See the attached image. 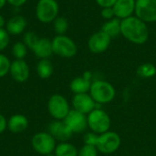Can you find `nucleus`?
<instances>
[{
  "mask_svg": "<svg viewBox=\"0 0 156 156\" xmlns=\"http://www.w3.org/2000/svg\"><path fill=\"white\" fill-rule=\"evenodd\" d=\"M147 24L136 16L124 18L121 23V35L127 40L136 45L144 44L149 38Z\"/></svg>",
  "mask_w": 156,
  "mask_h": 156,
  "instance_id": "nucleus-1",
  "label": "nucleus"
},
{
  "mask_svg": "<svg viewBox=\"0 0 156 156\" xmlns=\"http://www.w3.org/2000/svg\"><path fill=\"white\" fill-rule=\"evenodd\" d=\"M90 95L97 104H106L113 101L116 95L114 87L105 80H95L91 83Z\"/></svg>",
  "mask_w": 156,
  "mask_h": 156,
  "instance_id": "nucleus-2",
  "label": "nucleus"
},
{
  "mask_svg": "<svg viewBox=\"0 0 156 156\" xmlns=\"http://www.w3.org/2000/svg\"><path fill=\"white\" fill-rule=\"evenodd\" d=\"M88 127L91 130V132L101 134L108 131H110V127L112 124L111 118L107 112H105L101 109H94L91 112L87 115Z\"/></svg>",
  "mask_w": 156,
  "mask_h": 156,
  "instance_id": "nucleus-3",
  "label": "nucleus"
},
{
  "mask_svg": "<svg viewBox=\"0 0 156 156\" xmlns=\"http://www.w3.org/2000/svg\"><path fill=\"white\" fill-rule=\"evenodd\" d=\"M51 41L54 54L66 58H72L77 54V45L70 37L65 35H58Z\"/></svg>",
  "mask_w": 156,
  "mask_h": 156,
  "instance_id": "nucleus-4",
  "label": "nucleus"
},
{
  "mask_svg": "<svg viewBox=\"0 0 156 156\" xmlns=\"http://www.w3.org/2000/svg\"><path fill=\"white\" fill-rule=\"evenodd\" d=\"M59 11L57 0H38L36 6L37 18L44 24L53 22Z\"/></svg>",
  "mask_w": 156,
  "mask_h": 156,
  "instance_id": "nucleus-5",
  "label": "nucleus"
},
{
  "mask_svg": "<svg viewBox=\"0 0 156 156\" xmlns=\"http://www.w3.org/2000/svg\"><path fill=\"white\" fill-rule=\"evenodd\" d=\"M48 111L55 120L63 121L70 112V107L64 96L60 94H54L48 99Z\"/></svg>",
  "mask_w": 156,
  "mask_h": 156,
  "instance_id": "nucleus-6",
  "label": "nucleus"
},
{
  "mask_svg": "<svg viewBox=\"0 0 156 156\" xmlns=\"http://www.w3.org/2000/svg\"><path fill=\"white\" fill-rule=\"evenodd\" d=\"M122 139L120 135L112 131L99 134L96 148L98 151L104 154H111L115 153L121 146Z\"/></svg>",
  "mask_w": 156,
  "mask_h": 156,
  "instance_id": "nucleus-7",
  "label": "nucleus"
},
{
  "mask_svg": "<svg viewBox=\"0 0 156 156\" xmlns=\"http://www.w3.org/2000/svg\"><path fill=\"white\" fill-rule=\"evenodd\" d=\"M32 148L41 155H48L52 154L56 148V140L54 137L46 132L36 133L31 140Z\"/></svg>",
  "mask_w": 156,
  "mask_h": 156,
  "instance_id": "nucleus-8",
  "label": "nucleus"
},
{
  "mask_svg": "<svg viewBox=\"0 0 156 156\" xmlns=\"http://www.w3.org/2000/svg\"><path fill=\"white\" fill-rule=\"evenodd\" d=\"M134 13L145 23L156 22V0H136Z\"/></svg>",
  "mask_w": 156,
  "mask_h": 156,
  "instance_id": "nucleus-9",
  "label": "nucleus"
},
{
  "mask_svg": "<svg viewBox=\"0 0 156 156\" xmlns=\"http://www.w3.org/2000/svg\"><path fill=\"white\" fill-rule=\"evenodd\" d=\"M72 133H81L88 127L87 115L75 110H70L67 117L63 120Z\"/></svg>",
  "mask_w": 156,
  "mask_h": 156,
  "instance_id": "nucleus-10",
  "label": "nucleus"
},
{
  "mask_svg": "<svg viewBox=\"0 0 156 156\" xmlns=\"http://www.w3.org/2000/svg\"><path fill=\"white\" fill-rule=\"evenodd\" d=\"M111 37L101 30L90 36L88 40V48L90 52L94 54H101L108 49L111 44Z\"/></svg>",
  "mask_w": 156,
  "mask_h": 156,
  "instance_id": "nucleus-11",
  "label": "nucleus"
},
{
  "mask_svg": "<svg viewBox=\"0 0 156 156\" xmlns=\"http://www.w3.org/2000/svg\"><path fill=\"white\" fill-rule=\"evenodd\" d=\"M96 104L97 103L89 93L74 94L72 98L73 110L85 115H88L94 109H96Z\"/></svg>",
  "mask_w": 156,
  "mask_h": 156,
  "instance_id": "nucleus-12",
  "label": "nucleus"
},
{
  "mask_svg": "<svg viewBox=\"0 0 156 156\" xmlns=\"http://www.w3.org/2000/svg\"><path fill=\"white\" fill-rule=\"evenodd\" d=\"M48 133L54 137L55 140H58L61 143L68 142L73 135L72 132L64 122V121L52 122L48 126Z\"/></svg>",
  "mask_w": 156,
  "mask_h": 156,
  "instance_id": "nucleus-13",
  "label": "nucleus"
},
{
  "mask_svg": "<svg viewBox=\"0 0 156 156\" xmlns=\"http://www.w3.org/2000/svg\"><path fill=\"white\" fill-rule=\"evenodd\" d=\"M9 73L16 82H25L29 78V67L24 59H16L11 62Z\"/></svg>",
  "mask_w": 156,
  "mask_h": 156,
  "instance_id": "nucleus-14",
  "label": "nucleus"
},
{
  "mask_svg": "<svg viewBox=\"0 0 156 156\" xmlns=\"http://www.w3.org/2000/svg\"><path fill=\"white\" fill-rule=\"evenodd\" d=\"M136 0H117L112 6L115 17L122 20L130 17L135 12Z\"/></svg>",
  "mask_w": 156,
  "mask_h": 156,
  "instance_id": "nucleus-15",
  "label": "nucleus"
},
{
  "mask_svg": "<svg viewBox=\"0 0 156 156\" xmlns=\"http://www.w3.org/2000/svg\"><path fill=\"white\" fill-rule=\"evenodd\" d=\"M31 50L40 59L48 58L53 54L52 41L47 37H39Z\"/></svg>",
  "mask_w": 156,
  "mask_h": 156,
  "instance_id": "nucleus-16",
  "label": "nucleus"
},
{
  "mask_svg": "<svg viewBox=\"0 0 156 156\" xmlns=\"http://www.w3.org/2000/svg\"><path fill=\"white\" fill-rule=\"evenodd\" d=\"M27 27V20L22 16H14L5 24V30L9 35H19Z\"/></svg>",
  "mask_w": 156,
  "mask_h": 156,
  "instance_id": "nucleus-17",
  "label": "nucleus"
},
{
  "mask_svg": "<svg viewBox=\"0 0 156 156\" xmlns=\"http://www.w3.org/2000/svg\"><path fill=\"white\" fill-rule=\"evenodd\" d=\"M28 126V120L25 115L15 114L7 121V129L13 133H19L24 132Z\"/></svg>",
  "mask_w": 156,
  "mask_h": 156,
  "instance_id": "nucleus-18",
  "label": "nucleus"
},
{
  "mask_svg": "<svg viewBox=\"0 0 156 156\" xmlns=\"http://www.w3.org/2000/svg\"><path fill=\"white\" fill-rule=\"evenodd\" d=\"M91 80L85 78L84 76L77 77L73 79L69 84L70 90L74 94H81V93H88L90 90Z\"/></svg>",
  "mask_w": 156,
  "mask_h": 156,
  "instance_id": "nucleus-19",
  "label": "nucleus"
},
{
  "mask_svg": "<svg viewBox=\"0 0 156 156\" xmlns=\"http://www.w3.org/2000/svg\"><path fill=\"white\" fill-rule=\"evenodd\" d=\"M121 23L122 20L114 17L111 20H107L101 27V30L111 37V38H115L121 35Z\"/></svg>",
  "mask_w": 156,
  "mask_h": 156,
  "instance_id": "nucleus-20",
  "label": "nucleus"
},
{
  "mask_svg": "<svg viewBox=\"0 0 156 156\" xmlns=\"http://www.w3.org/2000/svg\"><path fill=\"white\" fill-rule=\"evenodd\" d=\"M53 71H54L53 64L48 58L40 59L37 65V75L39 76V78H41L43 80L50 78L53 74Z\"/></svg>",
  "mask_w": 156,
  "mask_h": 156,
  "instance_id": "nucleus-21",
  "label": "nucleus"
},
{
  "mask_svg": "<svg viewBox=\"0 0 156 156\" xmlns=\"http://www.w3.org/2000/svg\"><path fill=\"white\" fill-rule=\"evenodd\" d=\"M78 149L68 142L58 144L54 151L55 156H78Z\"/></svg>",
  "mask_w": 156,
  "mask_h": 156,
  "instance_id": "nucleus-22",
  "label": "nucleus"
},
{
  "mask_svg": "<svg viewBox=\"0 0 156 156\" xmlns=\"http://www.w3.org/2000/svg\"><path fill=\"white\" fill-rule=\"evenodd\" d=\"M137 75L144 79L153 78L156 75V67L152 63H144L138 67Z\"/></svg>",
  "mask_w": 156,
  "mask_h": 156,
  "instance_id": "nucleus-23",
  "label": "nucleus"
},
{
  "mask_svg": "<svg viewBox=\"0 0 156 156\" xmlns=\"http://www.w3.org/2000/svg\"><path fill=\"white\" fill-rule=\"evenodd\" d=\"M53 27L58 35H64L69 28V22L63 16H58L53 21Z\"/></svg>",
  "mask_w": 156,
  "mask_h": 156,
  "instance_id": "nucleus-24",
  "label": "nucleus"
},
{
  "mask_svg": "<svg viewBox=\"0 0 156 156\" xmlns=\"http://www.w3.org/2000/svg\"><path fill=\"white\" fill-rule=\"evenodd\" d=\"M12 54L16 59H24L27 54V47L24 42H16L12 48Z\"/></svg>",
  "mask_w": 156,
  "mask_h": 156,
  "instance_id": "nucleus-25",
  "label": "nucleus"
},
{
  "mask_svg": "<svg viewBox=\"0 0 156 156\" xmlns=\"http://www.w3.org/2000/svg\"><path fill=\"white\" fill-rule=\"evenodd\" d=\"M10 65L11 62L9 58L5 55L0 53V78H3L7 73H9Z\"/></svg>",
  "mask_w": 156,
  "mask_h": 156,
  "instance_id": "nucleus-26",
  "label": "nucleus"
},
{
  "mask_svg": "<svg viewBox=\"0 0 156 156\" xmlns=\"http://www.w3.org/2000/svg\"><path fill=\"white\" fill-rule=\"evenodd\" d=\"M98 149L95 146L84 144L78 153V156H98Z\"/></svg>",
  "mask_w": 156,
  "mask_h": 156,
  "instance_id": "nucleus-27",
  "label": "nucleus"
},
{
  "mask_svg": "<svg viewBox=\"0 0 156 156\" xmlns=\"http://www.w3.org/2000/svg\"><path fill=\"white\" fill-rule=\"evenodd\" d=\"M38 38L39 37H37V35L35 32L29 31V32H27L24 36V43L28 48L31 49L34 47V45L37 43Z\"/></svg>",
  "mask_w": 156,
  "mask_h": 156,
  "instance_id": "nucleus-28",
  "label": "nucleus"
},
{
  "mask_svg": "<svg viewBox=\"0 0 156 156\" xmlns=\"http://www.w3.org/2000/svg\"><path fill=\"white\" fill-rule=\"evenodd\" d=\"M10 41L9 34L5 28H0V53L6 48Z\"/></svg>",
  "mask_w": 156,
  "mask_h": 156,
  "instance_id": "nucleus-29",
  "label": "nucleus"
},
{
  "mask_svg": "<svg viewBox=\"0 0 156 156\" xmlns=\"http://www.w3.org/2000/svg\"><path fill=\"white\" fill-rule=\"evenodd\" d=\"M98 136H99V134H97V133H95L93 132H90V133H86L84 135V137H83L84 144L92 145V146H95L96 147L97 141H98Z\"/></svg>",
  "mask_w": 156,
  "mask_h": 156,
  "instance_id": "nucleus-30",
  "label": "nucleus"
},
{
  "mask_svg": "<svg viewBox=\"0 0 156 156\" xmlns=\"http://www.w3.org/2000/svg\"><path fill=\"white\" fill-rule=\"evenodd\" d=\"M101 16L103 19L105 20H111L112 18L115 17V14H114V10L112 7H105L101 9Z\"/></svg>",
  "mask_w": 156,
  "mask_h": 156,
  "instance_id": "nucleus-31",
  "label": "nucleus"
},
{
  "mask_svg": "<svg viewBox=\"0 0 156 156\" xmlns=\"http://www.w3.org/2000/svg\"><path fill=\"white\" fill-rule=\"evenodd\" d=\"M116 1L117 0H96V3L101 8H105V7H112L116 3Z\"/></svg>",
  "mask_w": 156,
  "mask_h": 156,
  "instance_id": "nucleus-32",
  "label": "nucleus"
},
{
  "mask_svg": "<svg viewBox=\"0 0 156 156\" xmlns=\"http://www.w3.org/2000/svg\"><path fill=\"white\" fill-rule=\"evenodd\" d=\"M6 128H7V122L5 118L4 117V115L0 113V134L4 133Z\"/></svg>",
  "mask_w": 156,
  "mask_h": 156,
  "instance_id": "nucleus-33",
  "label": "nucleus"
},
{
  "mask_svg": "<svg viewBox=\"0 0 156 156\" xmlns=\"http://www.w3.org/2000/svg\"><path fill=\"white\" fill-rule=\"evenodd\" d=\"M27 0H6V2L8 4H10L11 5L13 6H16V7H18V6H21L23 5Z\"/></svg>",
  "mask_w": 156,
  "mask_h": 156,
  "instance_id": "nucleus-34",
  "label": "nucleus"
},
{
  "mask_svg": "<svg viewBox=\"0 0 156 156\" xmlns=\"http://www.w3.org/2000/svg\"><path fill=\"white\" fill-rule=\"evenodd\" d=\"M5 26V20L3 17V16L0 15V28H4Z\"/></svg>",
  "mask_w": 156,
  "mask_h": 156,
  "instance_id": "nucleus-35",
  "label": "nucleus"
},
{
  "mask_svg": "<svg viewBox=\"0 0 156 156\" xmlns=\"http://www.w3.org/2000/svg\"><path fill=\"white\" fill-rule=\"evenodd\" d=\"M5 3H6V0H0V10L5 6Z\"/></svg>",
  "mask_w": 156,
  "mask_h": 156,
  "instance_id": "nucleus-36",
  "label": "nucleus"
},
{
  "mask_svg": "<svg viewBox=\"0 0 156 156\" xmlns=\"http://www.w3.org/2000/svg\"><path fill=\"white\" fill-rule=\"evenodd\" d=\"M46 156H55V154H54V155H53V154H48V155H46Z\"/></svg>",
  "mask_w": 156,
  "mask_h": 156,
  "instance_id": "nucleus-37",
  "label": "nucleus"
}]
</instances>
